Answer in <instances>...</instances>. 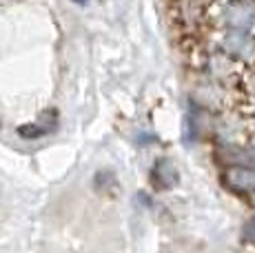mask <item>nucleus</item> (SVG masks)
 <instances>
[{
  "label": "nucleus",
  "instance_id": "39448f33",
  "mask_svg": "<svg viewBox=\"0 0 255 253\" xmlns=\"http://www.w3.org/2000/svg\"><path fill=\"white\" fill-rule=\"evenodd\" d=\"M251 151L255 153V135H253V140H251Z\"/></svg>",
  "mask_w": 255,
  "mask_h": 253
},
{
  "label": "nucleus",
  "instance_id": "20e7f679",
  "mask_svg": "<svg viewBox=\"0 0 255 253\" xmlns=\"http://www.w3.org/2000/svg\"><path fill=\"white\" fill-rule=\"evenodd\" d=\"M242 238H244V242H253L255 245V216H251L247 220V225L242 229Z\"/></svg>",
  "mask_w": 255,
  "mask_h": 253
},
{
  "label": "nucleus",
  "instance_id": "423d86ee",
  "mask_svg": "<svg viewBox=\"0 0 255 253\" xmlns=\"http://www.w3.org/2000/svg\"><path fill=\"white\" fill-rule=\"evenodd\" d=\"M76 2H80V4H85V2H87V0H76Z\"/></svg>",
  "mask_w": 255,
  "mask_h": 253
},
{
  "label": "nucleus",
  "instance_id": "7ed1b4c3",
  "mask_svg": "<svg viewBox=\"0 0 255 253\" xmlns=\"http://www.w3.org/2000/svg\"><path fill=\"white\" fill-rule=\"evenodd\" d=\"M224 180L235 191L255 193V167H231Z\"/></svg>",
  "mask_w": 255,
  "mask_h": 253
},
{
  "label": "nucleus",
  "instance_id": "f03ea898",
  "mask_svg": "<svg viewBox=\"0 0 255 253\" xmlns=\"http://www.w3.org/2000/svg\"><path fill=\"white\" fill-rule=\"evenodd\" d=\"M222 49L231 60H242V62L255 60V40L249 33L227 31V36L222 40Z\"/></svg>",
  "mask_w": 255,
  "mask_h": 253
},
{
  "label": "nucleus",
  "instance_id": "f257e3e1",
  "mask_svg": "<svg viewBox=\"0 0 255 253\" xmlns=\"http://www.w3.org/2000/svg\"><path fill=\"white\" fill-rule=\"evenodd\" d=\"M220 20L227 31L249 33L255 27V2L253 0H227Z\"/></svg>",
  "mask_w": 255,
  "mask_h": 253
}]
</instances>
